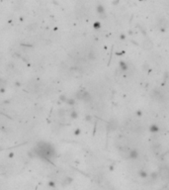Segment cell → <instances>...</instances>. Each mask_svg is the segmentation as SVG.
<instances>
[{
    "label": "cell",
    "instance_id": "cell-2",
    "mask_svg": "<svg viewBox=\"0 0 169 190\" xmlns=\"http://www.w3.org/2000/svg\"><path fill=\"white\" fill-rule=\"evenodd\" d=\"M117 127H118V124L116 121H111L108 124V129L110 130V131H115V130L117 129Z\"/></svg>",
    "mask_w": 169,
    "mask_h": 190
},
{
    "label": "cell",
    "instance_id": "cell-1",
    "mask_svg": "<svg viewBox=\"0 0 169 190\" xmlns=\"http://www.w3.org/2000/svg\"><path fill=\"white\" fill-rule=\"evenodd\" d=\"M159 176L162 180H168L169 179V168L167 166H162L159 169Z\"/></svg>",
    "mask_w": 169,
    "mask_h": 190
}]
</instances>
